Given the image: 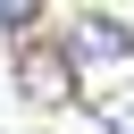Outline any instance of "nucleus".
<instances>
[{
  "label": "nucleus",
  "mask_w": 134,
  "mask_h": 134,
  "mask_svg": "<svg viewBox=\"0 0 134 134\" xmlns=\"http://www.w3.org/2000/svg\"><path fill=\"white\" fill-rule=\"evenodd\" d=\"M67 67H134V34H126L117 17H75Z\"/></svg>",
  "instance_id": "nucleus-1"
},
{
  "label": "nucleus",
  "mask_w": 134,
  "mask_h": 134,
  "mask_svg": "<svg viewBox=\"0 0 134 134\" xmlns=\"http://www.w3.org/2000/svg\"><path fill=\"white\" fill-rule=\"evenodd\" d=\"M100 126H109V134H134V84H126L117 100H100Z\"/></svg>",
  "instance_id": "nucleus-3"
},
{
  "label": "nucleus",
  "mask_w": 134,
  "mask_h": 134,
  "mask_svg": "<svg viewBox=\"0 0 134 134\" xmlns=\"http://www.w3.org/2000/svg\"><path fill=\"white\" fill-rule=\"evenodd\" d=\"M0 25H34V8H25V0H8V8H0Z\"/></svg>",
  "instance_id": "nucleus-4"
},
{
  "label": "nucleus",
  "mask_w": 134,
  "mask_h": 134,
  "mask_svg": "<svg viewBox=\"0 0 134 134\" xmlns=\"http://www.w3.org/2000/svg\"><path fill=\"white\" fill-rule=\"evenodd\" d=\"M17 75H25V100H67V84H75L67 50H25V59H17Z\"/></svg>",
  "instance_id": "nucleus-2"
}]
</instances>
